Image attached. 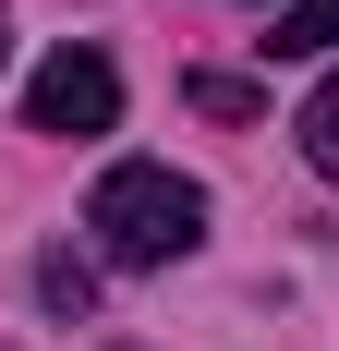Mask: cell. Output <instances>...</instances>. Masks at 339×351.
Masks as SVG:
<instances>
[{
    "label": "cell",
    "mask_w": 339,
    "mask_h": 351,
    "mask_svg": "<svg viewBox=\"0 0 339 351\" xmlns=\"http://www.w3.org/2000/svg\"><path fill=\"white\" fill-rule=\"evenodd\" d=\"M36 291H49V315H85V303H97V267H73V254H49V267H36Z\"/></svg>",
    "instance_id": "cell-5"
},
{
    "label": "cell",
    "mask_w": 339,
    "mask_h": 351,
    "mask_svg": "<svg viewBox=\"0 0 339 351\" xmlns=\"http://www.w3.org/2000/svg\"><path fill=\"white\" fill-rule=\"evenodd\" d=\"M0 61H12V12H0Z\"/></svg>",
    "instance_id": "cell-7"
},
{
    "label": "cell",
    "mask_w": 339,
    "mask_h": 351,
    "mask_svg": "<svg viewBox=\"0 0 339 351\" xmlns=\"http://www.w3.org/2000/svg\"><path fill=\"white\" fill-rule=\"evenodd\" d=\"M255 49H267V61H327L339 49V0H279Z\"/></svg>",
    "instance_id": "cell-3"
},
{
    "label": "cell",
    "mask_w": 339,
    "mask_h": 351,
    "mask_svg": "<svg viewBox=\"0 0 339 351\" xmlns=\"http://www.w3.org/2000/svg\"><path fill=\"white\" fill-rule=\"evenodd\" d=\"M194 109H218V121H242V109H255V85H242V73H194Z\"/></svg>",
    "instance_id": "cell-6"
},
{
    "label": "cell",
    "mask_w": 339,
    "mask_h": 351,
    "mask_svg": "<svg viewBox=\"0 0 339 351\" xmlns=\"http://www.w3.org/2000/svg\"><path fill=\"white\" fill-rule=\"evenodd\" d=\"M109 121H121V73L97 49H49L25 85V134H109Z\"/></svg>",
    "instance_id": "cell-2"
},
{
    "label": "cell",
    "mask_w": 339,
    "mask_h": 351,
    "mask_svg": "<svg viewBox=\"0 0 339 351\" xmlns=\"http://www.w3.org/2000/svg\"><path fill=\"white\" fill-rule=\"evenodd\" d=\"M303 158H315V170L339 182V73L315 85V109H303Z\"/></svg>",
    "instance_id": "cell-4"
},
{
    "label": "cell",
    "mask_w": 339,
    "mask_h": 351,
    "mask_svg": "<svg viewBox=\"0 0 339 351\" xmlns=\"http://www.w3.org/2000/svg\"><path fill=\"white\" fill-rule=\"evenodd\" d=\"M85 230H97L109 267H170V254L206 243V194L182 170H158V158H121V170L85 194Z\"/></svg>",
    "instance_id": "cell-1"
}]
</instances>
